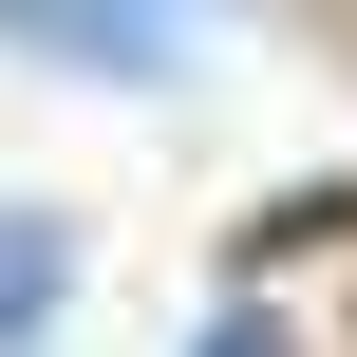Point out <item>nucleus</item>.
Returning a JSON list of instances; mask_svg holds the SVG:
<instances>
[{
    "mask_svg": "<svg viewBox=\"0 0 357 357\" xmlns=\"http://www.w3.org/2000/svg\"><path fill=\"white\" fill-rule=\"evenodd\" d=\"M56 301H75V226H56L38 188H0V357L56 339Z\"/></svg>",
    "mask_w": 357,
    "mask_h": 357,
    "instance_id": "f257e3e1",
    "label": "nucleus"
},
{
    "mask_svg": "<svg viewBox=\"0 0 357 357\" xmlns=\"http://www.w3.org/2000/svg\"><path fill=\"white\" fill-rule=\"evenodd\" d=\"M188 357H282V301H226V320H207Z\"/></svg>",
    "mask_w": 357,
    "mask_h": 357,
    "instance_id": "f03ea898",
    "label": "nucleus"
},
{
    "mask_svg": "<svg viewBox=\"0 0 357 357\" xmlns=\"http://www.w3.org/2000/svg\"><path fill=\"white\" fill-rule=\"evenodd\" d=\"M38 357H56V339H38Z\"/></svg>",
    "mask_w": 357,
    "mask_h": 357,
    "instance_id": "7ed1b4c3",
    "label": "nucleus"
}]
</instances>
